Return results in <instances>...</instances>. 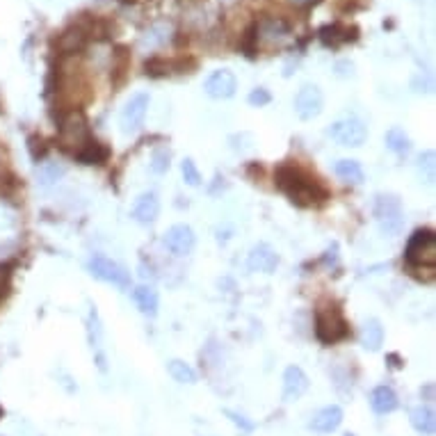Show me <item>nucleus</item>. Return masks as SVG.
I'll return each mask as SVG.
<instances>
[{"label": "nucleus", "instance_id": "obj_13", "mask_svg": "<svg viewBox=\"0 0 436 436\" xmlns=\"http://www.w3.org/2000/svg\"><path fill=\"white\" fill-rule=\"evenodd\" d=\"M247 267L251 272H263V274H272L279 267V254L274 247H270L267 242L254 244L249 256H247Z\"/></svg>", "mask_w": 436, "mask_h": 436}, {"label": "nucleus", "instance_id": "obj_3", "mask_svg": "<svg viewBox=\"0 0 436 436\" xmlns=\"http://www.w3.org/2000/svg\"><path fill=\"white\" fill-rule=\"evenodd\" d=\"M92 133H89V121L80 110H71L60 119V146L69 151L73 158L92 142Z\"/></svg>", "mask_w": 436, "mask_h": 436}, {"label": "nucleus", "instance_id": "obj_12", "mask_svg": "<svg viewBox=\"0 0 436 436\" xmlns=\"http://www.w3.org/2000/svg\"><path fill=\"white\" fill-rule=\"evenodd\" d=\"M203 89L210 98H217V101H221V98H231L235 94V89H238V78H235L233 71L217 69L205 78Z\"/></svg>", "mask_w": 436, "mask_h": 436}, {"label": "nucleus", "instance_id": "obj_18", "mask_svg": "<svg viewBox=\"0 0 436 436\" xmlns=\"http://www.w3.org/2000/svg\"><path fill=\"white\" fill-rule=\"evenodd\" d=\"M87 332H89V345H92V350H94L96 364L105 373L108 366H105V355H103V329H101V320H98L96 309H92V313H89Z\"/></svg>", "mask_w": 436, "mask_h": 436}, {"label": "nucleus", "instance_id": "obj_27", "mask_svg": "<svg viewBox=\"0 0 436 436\" xmlns=\"http://www.w3.org/2000/svg\"><path fill=\"white\" fill-rule=\"evenodd\" d=\"M167 373L171 375V380L178 382V384H196V373L190 364H185V361L180 359H171L167 364Z\"/></svg>", "mask_w": 436, "mask_h": 436}, {"label": "nucleus", "instance_id": "obj_6", "mask_svg": "<svg viewBox=\"0 0 436 436\" xmlns=\"http://www.w3.org/2000/svg\"><path fill=\"white\" fill-rule=\"evenodd\" d=\"M375 217L382 233L398 235L405 226V212H402V201L396 194H380L375 201Z\"/></svg>", "mask_w": 436, "mask_h": 436}, {"label": "nucleus", "instance_id": "obj_25", "mask_svg": "<svg viewBox=\"0 0 436 436\" xmlns=\"http://www.w3.org/2000/svg\"><path fill=\"white\" fill-rule=\"evenodd\" d=\"M334 171L336 176H338L341 180H345V183H361L364 180V167L357 162V160H338L334 164Z\"/></svg>", "mask_w": 436, "mask_h": 436}, {"label": "nucleus", "instance_id": "obj_29", "mask_svg": "<svg viewBox=\"0 0 436 436\" xmlns=\"http://www.w3.org/2000/svg\"><path fill=\"white\" fill-rule=\"evenodd\" d=\"M180 174H183V180L187 185L196 187L201 183V171L196 169V164H194L192 158H185L183 162H180Z\"/></svg>", "mask_w": 436, "mask_h": 436}, {"label": "nucleus", "instance_id": "obj_10", "mask_svg": "<svg viewBox=\"0 0 436 436\" xmlns=\"http://www.w3.org/2000/svg\"><path fill=\"white\" fill-rule=\"evenodd\" d=\"M322 108H325V96L318 85H304L297 92V96H295V114L302 121H311L320 117Z\"/></svg>", "mask_w": 436, "mask_h": 436}, {"label": "nucleus", "instance_id": "obj_24", "mask_svg": "<svg viewBox=\"0 0 436 436\" xmlns=\"http://www.w3.org/2000/svg\"><path fill=\"white\" fill-rule=\"evenodd\" d=\"M108 155H110L108 146H103V144L94 137L92 142H89V144L85 146V149H82V151L76 155V160H80L82 164H103L105 160H108Z\"/></svg>", "mask_w": 436, "mask_h": 436}, {"label": "nucleus", "instance_id": "obj_22", "mask_svg": "<svg viewBox=\"0 0 436 436\" xmlns=\"http://www.w3.org/2000/svg\"><path fill=\"white\" fill-rule=\"evenodd\" d=\"M361 345L370 352H377L384 345V327L380 320L370 318L366 320L364 329H361Z\"/></svg>", "mask_w": 436, "mask_h": 436}, {"label": "nucleus", "instance_id": "obj_5", "mask_svg": "<svg viewBox=\"0 0 436 436\" xmlns=\"http://www.w3.org/2000/svg\"><path fill=\"white\" fill-rule=\"evenodd\" d=\"M254 39H256V48H279L288 44L293 39V30L290 23L281 16H263L254 26Z\"/></svg>", "mask_w": 436, "mask_h": 436}, {"label": "nucleus", "instance_id": "obj_16", "mask_svg": "<svg viewBox=\"0 0 436 436\" xmlns=\"http://www.w3.org/2000/svg\"><path fill=\"white\" fill-rule=\"evenodd\" d=\"M343 423V409L338 405H329L325 409H320L318 414L311 418L309 427L318 434H332L341 427Z\"/></svg>", "mask_w": 436, "mask_h": 436}, {"label": "nucleus", "instance_id": "obj_33", "mask_svg": "<svg viewBox=\"0 0 436 436\" xmlns=\"http://www.w3.org/2000/svg\"><path fill=\"white\" fill-rule=\"evenodd\" d=\"M7 290H10V272H7V270H0V299L5 297Z\"/></svg>", "mask_w": 436, "mask_h": 436}, {"label": "nucleus", "instance_id": "obj_7", "mask_svg": "<svg viewBox=\"0 0 436 436\" xmlns=\"http://www.w3.org/2000/svg\"><path fill=\"white\" fill-rule=\"evenodd\" d=\"M89 274L96 277L98 281L119 286V288H128L130 286V274L126 272V267H121L117 260H112L103 254H94L87 263Z\"/></svg>", "mask_w": 436, "mask_h": 436}, {"label": "nucleus", "instance_id": "obj_19", "mask_svg": "<svg viewBox=\"0 0 436 436\" xmlns=\"http://www.w3.org/2000/svg\"><path fill=\"white\" fill-rule=\"evenodd\" d=\"M320 39H322L325 46L348 44V41L357 39V28H350V26H345V23H332V26H325L320 30Z\"/></svg>", "mask_w": 436, "mask_h": 436}, {"label": "nucleus", "instance_id": "obj_15", "mask_svg": "<svg viewBox=\"0 0 436 436\" xmlns=\"http://www.w3.org/2000/svg\"><path fill=\"white\" fill-rule=\"evenodd\" d=\"M133 219L137 221V224H144V226H149L153 224L155 219H158L160 215V199H158V194L155 192H144V194H139L137 199H135V205H133Z\"/></svg>", "mask_w": 436, "mask_h": 436}, {"label": "nucleus", "instance_id": "obj_32", "mask_svg": "<svg viewBox=\"0 0 436 436\" xmlns=\"http://www.w3.org/2000/svg\"><path fill=\"white\" fill-rule=\"evenodd\" d=\"M270 101H272V96H270L267 89H263V87L254 89V92L249 94V103L254 105V108H260V105H267Z\"/></svg>", "mask_w": 436, "mask_h": 436}, {"label": "nucleus", "instance_id": "obj_4", "mask_svg": "<svg viewBox=\"0 0 436 436\" xmlns=\"http://www.w3.org/2000/svg\"><path fill=\"white\" fill-rule=\"evenodd\" d=\"M350 327L348 320L343 318L341 309L336 304H322L316 311V336L320 343L325 345H334L343 338H348Z\"/></svg>", "mask_w": 436, "mask_h": 436}, {"label": "nucleus", "instance_id": "obj_21", "mask_svg": "<svg viewBox=\"0 0 436 436\" xmlns=\"http://www.w3.org/2000/svg\"><path fill=\"white\" fill-rule=\"evenodd\" d=\"M133 302L137 304L142 316H149V318L158 316L160 299H158V293H155L151 286H137L133 290Z\"/></svg>", "mask_w": 436, "mask_h": 436}, {"label": "nucleus", "instance_id": "obj_30", "mask_svg": "<svg viewBox=\"0 0 436 436\" xmlns=\"http://www.w3.org/2000/svg\"><path fill=\"white\" fill-rule=\"evenodd\" d=\"M224 416H226L228 421H231L235 427H240V432H244V434H251L254 430H256V423H254V421H249V418H247L244 414H240V411H233V409H224Z\"/></svg>", "mask_w": 436, "mask_h": 436}, {"label": "nucleus", "instance_id": "obj_1", "mask_svg": "<svg viewBox=\"0 0 436 436\" xmlns=\"http://www.w3.org/2000/svg\"><path fill=\"white\" fill-rule=\"evenodd\" d=\"M277 187L281 190L288 199L299 208H311V205H320L329 199L327 187L320 180L309 174L306 169H302L299 164L286 162L274 171Z\"/></svg>", "mask_w": 436, "mask_h": 436}, {"label": "nucleus", "instance_id": "obj_23", "mask_svg": "<svg viewBox=\"0 0 436 436\" xmlns=\"http://www.w3.org/2000/svg\"><path fill=\"white\" fill-rule=\"evenodd\" d=\"M64 164L60 162H41L37 167V185L39 187H51L64 176Z\"/></svg>", "mask_w": 436, "mask_h": 436}, {"label": "nucleus", "instance_id": "obj_9", "mask_svg": "<svg viewBox=\"0 0 436 436\" xmlns=\"http://www.w3.org/2000/svg\"><path fill=\"white\" fill-rule=\"evenodd\" d=\"M327 133L334 142H338L341 146H352V149H357V146H361L366 142L368 128L359 117H348V119H341V121L332 123Z\"/></svg>", "mask_w": 436, "mask_h": 436}, {"label": "nucleus", "instance_id": "obj_34", "mask_svg": "<svg viewBox=\"0 0 436 436\" xmlns=\"http://www.w3.org/2000/svg\"><path fill=\"white\" fill-rule=\"evenodd\" d=\"M288 5H293V7H297V10H306V7L311 5H316L318 0H286Z\"/></svg>", "mask_w": 436, "mask_h": 436}, {"label": "nucleus", "instance_id": "obj_17", "mask_svg": "<svg viewBox=\"0 0 436 436\" xmlns=\"http://www.w3.org/2000/svg\"><path fill=\"white\" fill-rule=\"evenodd\" d=\"M398 405H400V400L391 386H377V389L370 393V409H373L377 416L393 414V411L398 409Z\"/></svg>", "mask_w": 436, "mask_h": 436}, {"label": "nucleus", "instance_id": "obj_14", "mask_svg": "<svg viewBox=\"0 0 436 436\" xmlns=\"http://www.w3.org/2000/svg\"><path fill=\"white\" fill-rule=\"evenodd\" d=\"M309 391V377L299 366H288L283 373V402H297Z\"/></svg>", "mask_w": 436, "mask_h": 436}, {"label": "nucleus", "instance_id": "obj_28", "mask_svg": "<svg viewBox=\"0 0 436 436\" xmlns=\"http://www.w3.org/2000/svg\"><path fill=\"white\" fill-rule=\"evenodd\" d=\"M386 146L393 151V153H398V155H407L411 151V139L409 135L405 133L402 128L398 126H393L389 133H386Z\"/></svg>", "mask_w": 436, "mask_h": 436}, {"label": "nucleus", "instance_id": "obj_20", "mask_svg": "<svg viewBox=\"0 0 436 436\" xmlns=\"http://www.w3.org/2000/svg\"><path fill=\"white\" fill-rule=\"evenodd\" d=\"M409 423L411 427L423 434V436H432L436 432V414L430 407H414L409 411Z\"/></svg>", "mask_w": 436, "mask_h": 436}, {"label": "nucleus", "instance_id": "obj_11", "mask_svg": "<svg viewBox=\"0 0 436 436\" xmlns=\"http://www.w3.org/2000/svg\"><path fill=\"white\" fill-rule=\"evenodd\" d=\"M162 244L167 247V249L174 254V256H187V254H192L194 244H196V235L194 231L187 224H176L171 226L167 233L162 238Z\"/></svg>", "mask_w": 436, "mask_h": 436}, {"label": "nucleus", "instance_id": "obj_31", "mask_svg": "<svg viewBox=\"0 0 436 436\" xmlns=\"http://www.w3.org/2000/svg\"><path fill=\"white\" fill-rule=\"evenodd\" d=\"M171 160V153L169 149H158L153 153V158H151V171L153 174H164V171L169 169V162Z\"/></svg>", "mask_w": 436, "mask_h": 436}, {"label": "nucleus", "instance_id": "obj_2", "mask_svg": "<svg viewBox=\"0 0 436 436\" xmlns=\"http://www.w3.org/2000/svg\"><path fill=\"white\" fill-rule=\"evenodd\" d=\"M405 260L411 272H436V233L432 228H421L409 238Z\"/></svg>", "mask_w": 436, "mask_h": 436}, {"label": "nucleus", "instance_id": "obj_26", "mask_svg": "<svg viewBox=\"0 0 436 436\" xmlns=\"http://www.w3.org/2000/svg\"><path fill=\"white\" fill-rule=\"evenodd\" d=\"M85 41H87V30L85 28H71L67 32H62L57 44H60V48L64 53H76L85 46Z\"/></svg>", "mask_w": 436, "mask_h": 436}, {"label": "nucleus", "instance_id": "obj_35", "mask_svg": "<svg viewBox=\"0 0 436 436\" xmlns=\"http://www.w3.org/2000/svg\"><path fill=\"white\" fill-rule=\"evenodd\" d=\"M123 3H135V0H123Z\"/></svg>", "mask_w": 436, "mask_h": 436}, {"label": "nucleus", "instance_id": "obj_8", "mask_svg": "<svg viewBox=\"0 0 436 436\" xmlns=\"http://www.w3.org/2000/svg\"><path fill=\"white\" fill-rule=\"evenodd\" d=\"M149 103H151V96L146 92H137L135 96L128 98V103L123 105L121 117H119L123 135H133L144 126L146 112H149Z\"/></svg>", "mask_w": 436, "mask_h": 436}]
</instances>
